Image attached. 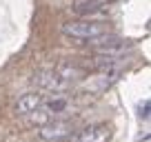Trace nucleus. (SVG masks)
<instances>
[{
  "mask_svg": "<svg viewBox=\"0 0 151 142\" xmlns=\"http://www.w3.org/2000/svg\"><path fill=\"white\" fill-rule=\"evenodd\" d=\"M107 22H102V20H73V22H65L62 24V33L65 36H69V38L73 40H96L100 38V36H104L107 33Z\"/></svg>",
  "mask_w": 151,
  "mask_h": 142,
  "instance_id": "1",
  "label": "nucleus"
},
{
  "mask_svg": "<svg viewBox=\"0 0 151 142\" xmlns=\"http://www.w3.org/2000/svg\"><path fill=\"white\" fill-rule=\"evenodd\" d=\"M33 85L40 87L42 91H53V93H65L67 89H71V82H67L65 78L58 73L56 69H42L33 73Z\"/></svg>",
  "mask_w": 151,
  "mask_h": 142,
  "instance_id": "2",
  "label": "nucleus"
},
{
  "mask_svg": "<svg viewBox=\"0 0 151 142\" xmlns=\"http://www.w3.org/2000/svg\"><path fill=\"white\" fill-rule=\"evenodd\" d=\"M71 124L65 122V120H51L47 122L45 127H38V136L40 140H47V142H58V140H65V138L71 136Z\"/></svg>",
  "mask_w": 151,
  "mask_h": 142,
  "instance_id": "3",
  "label": "nucleus"
},
{
  "mask_svg": "<svg viewBox=\"0 0 151 142\" xmlns=\"http://www.w3.org/2000/svg\"><path fill=\"white\" fill-rule=\"evenodd\" d=\"M109 138H111V127L107 122H96L78 131V136H73L71 142H107Z\"/></svg>",
  "mask_w": 151,
  "mask_h": 142,
  "instance_id": "4",
  "label": "nucleus"
},
{
  "mask_svg": "<svg viewBox=\"0 0 151 142\" xmlns=\"http://www.w3.org/2000/svg\"><path fill=\"white\" fill-rule=\"evenodd\" d=\"M45 100L47 98L42 95V91H27V93H22L18 98V102H16V113H22V115L33 113V111H38L45 104Z\"/></svg>",
  "mask_w": 151,
  "mask_h": 142,
  "instance_id": "5",
  "label": "nucleus"
},
{
  "mask_svg": "<svg viewBox=\"0 0 151 142\" xmlns=\"http://www.w3.org/2000/svg\"><path fill=\"white\" fill-rule=\"evenodd\" d=\"M102 9V7L98 5V2H93V0H76L73 2V11L80 16H91V14H98V11Z\"/></svg>",
  "mask_w": 151,
  "mask_h": 142,
  "instance_id": "6",
  "label": "nucleus"
},
{
  "mask_svg": "<svg viewBox=\"0 0 151 142\" xmlns=\"http://www.w3.org/2000/svg\"><path fill=\"white\" fill-rule=\"evenodd\" d=\"M42 109L47 111V113H60V111H65L67 109V100L65 98H60V95H56L53 100H45V104H42Z\"/></svg>",
  "mask_w": 151,
  "mask_h": 142,
  "instance_id": "7",
  "label": "nucleus"
},
{
  "mask_svg": "<svg viewBox=\"0 0 151 142\" xmlns=\"http://www.w3.org/2000/svg\"><path fill=\"white\" fill-rule=\"evenodd\" d=\"M29 120H31L33 124H38V127H45L47 122H51V120H53V115H51V113H47V111H45L42 107H40L38 111L29 113Z\"/></svg>",
  "mask_w": 151,
  "mask_h": 142,
  "instance_id": "8",
  "label": "nucleus"
},
{
  "mask_svg": "<svg viewBox=\"0 0 151 142\" xmlns=\"http://www.w3.org/2000/svg\"><path fill=\"white\" fill-rule=\"evenodd\" d=\"M140 118H149V100H145V102L140 104Z\"/></svg>",
  "mask_w": 151,
  "mask_h": 142,
  "instance_id": "9",
  "label": "nucleus"
},
{
  "mask_svg": "<svg viewBox=\"0 0 151 142\" xmlns=\"http://www.w3.org/2000/svg\"><path fill=\"white\" fill-rule=\"evenodd\" d=\"M93 2H98V5L102 7V5H109V2H113V0H93Z\"/></svg>",
  "mask_w": 151,
  "mask_h": 142,
  "instance_id": "10",
  "label": "nucleus"
}]
</instances>
